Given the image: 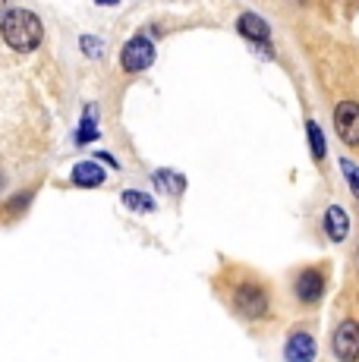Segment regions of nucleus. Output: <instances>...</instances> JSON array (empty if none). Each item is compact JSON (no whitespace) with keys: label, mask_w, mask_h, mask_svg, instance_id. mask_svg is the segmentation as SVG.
Masks as SVG:
<instances>
[{"label":"nucleus","mask_w":359,"mask_h":362,"mask_svg":"<svg viewBox=\"0 0 359 362\" xmlns=\"http://www.w3.org/2000/svg\"><path fill=\"white\" fill-rule=\"evenodd\" d=\"M123 202H126L129 208H142V211H151V208H155V205H151V199H145L142 192H133V189L123 192Z\"/></svg>","instance_id":"obj_15"},{"label":"nucleus","mask_w":359,"mask_h":362,"mask_svg":"<svg viewBox=\"0 0 359 362\" xmlns=\"http://www.w3.org/2000/svg\"><path fill=\"white\" fill-rule=\"evenodd\" d=\"M6 10H10V4H6V0H0V23H4V16H6Z\"/></svg>","instance_id":"obj_17"},{"label":"nucleus","mask_w":359,"mask_h":362,"mask_svg":"<svg viewBox=\"0 0 359 362\" xmlns=\"http://www.w3.org/2000/svg\"><path fill=\"white\" fill-rule=\"evenodd\" d=\"M306 129H309V145H312V158H315V161H322V158H324V136H322V129L315 127L312 120H309Z\"/></svg>","instance_id":"obj_12"},{"label":"nucleus","mask_w":359,"mask_h":362,"mask_svg":"<svg viewBox=\"0 0 359 362\" xmlns=\"http://www.w3.org/2000/svg\"><path fill=\"white\" fill-rule=\"evenodd\" d=\"M227 303H230V309L237 312V315L249 318V322H261V318L268 315V305H271V293H268V287L259 281V277H252L249 271L240 268V274H233L230 281H227Z\"/></svg>","instance_id":"obj_1"},{"label":"nucleus","mask_w":359,"mask_h":362,"mask_svg":"<svg viewBox=\"0 0 359 362\" xmlns=\"http://www.w3.org/2000/svg\"><path fill=\"white\" fill-rule=\"evenodd\" d=\"M155 183H158V186H170V189H174V196H180V192H183V177H174V173H170V170L158 173V177H155Z\"/></svg>","instance_id":"obj_14"},{"label":"nucleus","mask_w":359,"mask_h":362,"mask_svg":"<svg viewBox=\"0 0 359 362\" xmlns=\"http://www.w3.org/2000/svg\"><path fill=\"white\" fill-rule=\"evenodd\" d=\"M324 230H328V236L334 243L347 240L350 233V221H347V211H343L341 205H331L328 211H324Z\"/></svg>","instance_id":"obj_9"},{"label":"nucleus","mask_w":359,"mask_h":362,"mask_svg":"<svg viewBox=\"0 0 359 362\" xmlns=\"http://www.w3.org/2000/svg\"><path fill=\"white\" fill-rule=\"evenodd\" d=\"M237 32L243 35V38H249V41H268V35H271L268 23L261 16H255V13H240Z\"/></svg>","instance_id":"obj_8"},{"label":"nucleus","mask_w":359,"mask_h":362,"mask_svg":"<svg viewBox=\"0 0 359 362\" xmlns=\"http://www.w3.org/2000/svg\"><path fill=\"white\" fill-rule=\"evenodd\" d=\"M95 114H98V107H86V117H82V129H79V136H76V142L79 145H86V142H92V139H98V127H95Z\"/></svg>","instance_id":"obj_11"},{"label":"nucleus","mask_w":359,"mask_h":362,"mask_svg":"<svg viewBox=\"0 0 359 362\" xmlns=\"http://www.w3.org/2000/svg\"><path fill=\"white\" fill-rule=\"evenodd\" d=\"M98 6H114V4H120V0H95Z\"/></svg>","instance_id":"obj_18"},{"label":"nucleus","mask_w":359,"mask_h":362,"mask_svg":"<svg viewBox=\"0 0 359 362\" xmlns=\"http://www.w3.org/2000/svg\"><path fill=\"white\" fill-rule=\"evenodd\" d=\"M284 356H287V362H312L315 359V337L306 331L290 334Z\"/></svg>","instance_id":"obj_7"},{"label":"nucleus","mask_w":359,"mask_h":362,"mask_svg":"<svg viewBox=\"0 0 359 362\" xmlns=\"http://www.w3.org/2000/svg\"><path fill=\"white\" fill-rule=\"evenodd\" d=\"M341 170H343V177L350 180V186H353V192H356V202H359V167L353 161H341Z\"/></svg>","instance_id":"obj_16"},{"label":"nucleus","mask_w":359,"mask_h":362,"mask_svg":"<svg viewBox=\"0 0 359 362\" xmlns=\"http://www.w3.org/2000/svg\"><path fill=\"white\" fill-rule=\"evenodd\" d=\"M73 183L76 186H101L105 183V170L98 167V161H82L73 167Z\"/></svg>","instance_id":"obj_10"},{"label":"nucleus","mask_w":359,"mask_h":362,"mask_svg":"<svg viewBox=\"0 0 359 362\" xmlns=\"http://www.w3.org/2000/svg\"><path fill=\"white\" fill-rule=\"evenodd\" d=\"M334 129L343 145L359 148V104L356 101H341L334 107Z\"/></svg>","instance_id":"obj_5"},{"label":"nucleus","mask_w":359,"mask_h":362,"mask_svg":"<svg viewBox=\"0 0 359 362\" xmlns=\"http://www.w3.org/2000/svg\"><path fill=\"white\" fill-rule=\"evenodd\" d=\"M331 346L341 362H359V322L356 318H343L331 334Z\"/></svg>","instance_id":"obj_3"},{"label":"nucleus","mask_w":359,"mask_h":362,"mask_svg":"<svg viewBox=\"0 0 359 362\" xmlns=\"http://www.w3.org/2000/svg\"><path fill=\"white\" fill-rule=\"evenodd\" d=\"M151 64H155V45H151L145 35H136V38H129L126 45H123L120 66L126 69V73H142V69H148Z\"/></svg>","instance_id":"obj_4"},{"label":"nucleus","mask_w":359,"mask_h":362,"mask_svg":"<svg viewBox=\"0 0 359 362\" xmlns=\"http://www.w3.org/2000/svg\"><path fill=\"white\" fill-rule=\"evenodd\" d=\"M324 293V274H322V268H306V271H300V277H296V296H300V303H306V305H312V303H319Z\"/></svg>","instance_id":"obj_6"},{"label":"nucleus","mask_w":359,"mask_h":362,"mask_svg":"<svg viewBox=\"0 0 359 362\" xmlns=\"http://www.w3.org/2000/svg\"><path fill=\"white\" fill-rule=\"evenodd\" d=\"M79 45H82V54H86V57L98 60L101 54H105V45H101V38H95V35H82Z\"/></svg>","instance_id":"obj_13"},{"label":"nucleus","mask_w":359,"mask_h":362,"mask_svg":"<svg viewBox=\"0 0 359 362\" xmlns=\"http://www.w3.org/2000/svg\"><path fill=\"white\" fill-rule=\"evenodd\" d=\"M0 35L16 54H32L45 38V25L32 10L13 6V10H6L4 23H0Z\"/></svg>","instance_id":"obj_2"}]
</instances>
